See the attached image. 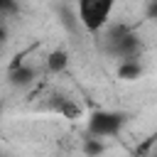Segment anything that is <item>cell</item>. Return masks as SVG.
I'll return each mask as SVG.
<instances>
[{"mask_svg": "<svg viewBox=\"0 0 157 157\" xmlns=\"http://www.w3.org/2000/svg\"><path fill=\"white\" fill-rule=\"evenodd\" d=\"M103 49L115 56V59H137L140 56V39L137 34L125 27V25H115L108 27L103 34Z\"/></svg>", "mask_w": 157, "mask_h": 157, "instance_id": "cell-1", "label": "cell"}, {"mask_svg": "<svg viewBox=\"0 0 157 157\" xmlns=\"http://www.w3.org/2000/svg\"><path fill=\"white\" fill-rule=\"evenodd\" d=\"M115 5H118V0H78L76 2L78 22L83 25L86 32L98 34L108 27V20H110Z\"/></svg>", "mask_w": 157, "mask_h": 157, "instance_id": "cell-2", "label": "cell"}, {"mask_svg": "<svg viewBox=\"0 0 157 157\" xmlns=\"http://www.w3.org/2000/svg\"><path fill=\"white\" fill-rule=\"evenodd\" d=\"M125 125V115L123 113H115V110H96L88 115V135L91 137H110V135H118Z\"/></svg>", "mask_w": 157, "mask_h": 157, "instance_id": "cell-3", "label": "cell"}, {"mask_svg": "<svg viewBox=\"0 0 157 157\" xmlns=\"http://www.w3.org/2000/svg\"><path fill=\"white\" fill-rule=\"evenodd\" d=\"M7 78H10L12 86L25 88V86H29V83L34 81V69H32L29 64H25V61H20V64H10Z\"/></svg>", "mask_w": 157, "mask_h": 157, "instance_id": "cell-4", "label": "cell"}, {"mask_svg": "<svg viewBox=\"0 0 157 157\" xmlns=\"http://www.w3.org/2000/svg\"><path fill=\"white\" fill-rule=\"evenodd\" d=\"M69 61H71V56L66 49H52L47 54V71L49 74H64L69 69Z\"/></svg>", "mask_w": 157, "mask_h": 157, "instance_id": "cell-5", "label": "cell"}, {"mask_svg": "<svg viewBox=\"0 0 157 157\" xmlns=\"http://www.w3.org/2000/svg\"><path fill=\"white\" fill-rule=\"evenodd\" d=\"M115 74H118V78H123V81H135V78L142 76V66H140L137 59H120Z\"/></svg>", "mask_w": 157, "mask_h": 157, "instance_id": "cell-6", "label": "cell"}, {"mask_svg": "<svg viewBox=\"0 0 157 157\" xmlns=\"http://www.w3.org/2000/svg\"><path fill=\"white\" fill-rule=\"evenodd\" d=\"M59 101L54 103V110H59L64 118H69V120H76V118H81V105L76 103V101H71V98H66V96H56Z\"/></svg>", "mask_w": 157, "mask_h": 157, "instance_id": "cell-7", "label": "cell"}, {"mask_svg": "<svg viewBox=\"0 0 157 157\" xmlns=\"http://www.w3.org/2000/svg\"><path fill=\"white\" fill-rule=\"evenodd\" d=\"M103 152V142L98 140V137H86V142H83V155L86 157H98Z\"/></svg>", "mask_w": 157, "mask_h": 157, "instance_id": "cell-8", "label": "cell"}, {"mask_svg": "<svg viewBox=\"0 0 157 157\" xmlns=\"http://www.w3.org/2000/svg\"><path fill=\"white\" fill-rule=\"evenodd\" d=\"M17 12V2L15 0H0V15H12Z\"/></svg>", "mask_w": 157, "mask_h": 157, "instance_id": "cell-9", "label": "cell"}, {"mask_svg": "<svg viewBox=\"0 0 157 157\" xmlns=\"http://www.w3.org/2000/svg\"><path fill=\"white\" fill-rule=\"evenodd\" d=\"M147 12H150V17H152V20L157 22V0H152V2H150V7H147Z\"/></svg>", "mask_w": 157, "mask_h": 157, "instance_id": "cell-10", "label": "cell"}, {"mask_svg": "<svg viewBox=\"0 0 157 157\" xmlns=\"http://www.w3.org/2000/svg\"><path fill=\"white\" fill-rule=\"evenodd\" d=\"M2 39H5V29L0 27V44H2Z\"/></svg>", "mask_w": 157, "mask_h": 157, "instance_id": "cell-11", "label": "cell"}, {"mask_svg": "<svg viewBox=\"0 0 157 157\" xmlns=\"http://www.w3.org/2000/svg\"><path fill=\"white\" fill-rule=\"evenodd\" d=\"M0 137H2V132H0Z\"/></svg>", "mask_w": 157, "mask_h": 157, "instance_id": "cell-12", "label": "cell"}]
</instances>
